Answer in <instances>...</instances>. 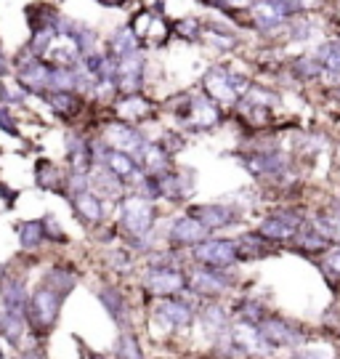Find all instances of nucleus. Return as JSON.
<instances>
[{"label": "nucleus", "instance_id": "ddd939ff", "mask_svg": "<svg viewBox=\"0 0 340 359\" xmlns=\"http://www.w3.org/2000/svg\"><path fill=\"white\" fill-rule=\"evenodd\" d=\"M64 200H67V205L72 208V216L86 226V229L96 231L101 226H107V221L112 218V213L107 210V203L96 197V194L90 192V189H83V192H69L64 194Z\"/></svg>", "mask_w": 340, "mask_h": 359}, {"label": "nucleus", "instance_id": "9d476101", "mask_svg": "<svg viewBox=\"0 0 340 359\" xmlns=\"http://www.w3.org/2000/svg\"><path fill=\"white\" fill-rule=\"evenodd\" d=\"M11 65H13V80H16L29 96L43 99L50 90V65L46 59L29 56V53L22 48V53L11 59Z\"/></svg>", "mask_w": 340, "mask_h": 359}, {"label": "nucleus", "instance_id": "dca6fc26", "mask_svg": "<svg viewBox=\"0 0 340 359\" xmlns=\"http://www.w3.org/2000/svg\"><path fill=\"white\" fill-rule=\"evenodd\" d=\"M88 189L96 197H101L107 205L109 203H117V200H123L128 194V187H125V181L123 179H117L109 168H104V165H93L88 170Z\"/></svg>", "mask_w": 340, "mask_h": 359}, {"label": "nucleus", "instance_id": "412c9836", "mask_svg": "<svg viewBox=\"0 0 340 359\" xmlns=\"http://www.w3.org/2000/svg\"><path fill=\"white\" fill-rule=\"evenodd\" d=\"M16 240H19V248L25 256H40V250L46 248V231H43V224L40 218H27V221H19L16 224Z\"/></svg>", "mask_w": 340, "mask_h": 359}, {"label": "nucleus", "instance_id": "a211bd4d", "mask_svg": "<svg viewBox=\"0 0 340 359\" xmlns=\"http://www.w3.org/2000/svg\"><path fill=\"white\" fill-rule=\"evenodd\" d=\"M43 102L48 104L50 112L64 123H75L80 112L86 109V96L77 90H48L43 96Z\"/></svg>", "mask_w": 340, "mask_h": 359}, {"label": "nucleus", "instance_id": "20e7f679", "mask_svg": "<svg viewBox=\"0 0 340 359\" xmlns=\"http://www.w3.org/2000/svg\"><path fill=\"white\" fill-rule=\"evenodd\" d=\"M240 269H210V266L189 264V269H186V295L194 298L197 304H202V301H229L245 285V274Z\"/></svg>", "mask_w": 340, "mask_h": 359}, {"label": "nucleus", "instance_id": "c85d7f7f", "mask_svg": "<svg viewBox=\"0 0 340 359\" xmlns=\"http://www.w3.org/2000/svg\"><path fill=\"white\" fill-rule=\"evenodd\" d=\"M173 32H176L181 40H189V43H194V40L202 38V19L186 16V19H181V22H176V25H173Z\"/></svg>", "mask_w": 340, "mask_h": 359}, {"label": "nucleus", "instance_id": "4be33fe9", "mask_svg": "<svg viewBox=\"0 0 340 359\" xmlns=\"http://www.w3.org/2000/svg\"><path fill=\"white\" fill-rule=\"evenodd\" d=\"M112 359H149L141 330H117V338L112 344Z\"/></svg>", "mask_w": 340, "mask_h": 359}, {"label": "nucleus", "instance_id": "f3484780", "mask_svg": "<svg viewBox=\"0 0 340 359\" xmlns=\"http://www.w3.org/2000/svg\"><path fill=\"white\" fill-rule=\"evenodd\" d=\"M0 338L6 341V346L11 348V351L25 346L27 338H29L25 309L0 306Z\"/></svg>", "mask_w": 340, "mask_h": 359}, {"label": "nucleus", "instance_id": "b1692460", "mask_svg": "<svg viewBox=\"0 0 340 359\" xmlns=\"http://www.w3.org/2000/svg\"><path fill=\"white\" fill-rule=\"evenodd\" d=\"M308 224L327 240L329 248H340V213H327L319 208L314 213H308Z\"/></svg>", "mask_w": 340, "mask_h": 359}, {"label": "nucleus", "instance_id": "39448f33", "mask_svg": "<svg viewBox=\"0 0 340 359\" xmlns=\"http://www.w3.org/2000/svg\"><path fill=\"white\" fill-rule=\"evenodd\" d=\"M90 290H93L99 306L107 311V317L114 322L117 330H139L141 304L136 295L128 293L125 283H117V280H109V277H99Z\"/></svg>", "mask_w": 340, "mask_h": 359}, {"label": "nucleus", "instance_id": "72a5a7b5", "mask_svg": "<svg viewBox=\"0 0 340 359\" xmlns=\"http://www.w3.org/2000/svg\"><path fill=\"white\" fill-rule=\"evenodd\" d=\"M101 6H107V8H120V6H125V0H96Z\"/></svg>", "mask_w": 340, "mask_h": 359}, {"label": "nucleus", "instance_id": "aec40b11", "mask_svg": "<svg viewBox=\"0 0 340 359\" xmlns=\"http://www.w3.org/2000/svg\"><path fill=\"white\" fill-rule=\"evenodd\" d=\"M237 250H240V261L242 264H255V261H266L274 253H279L277 245H271L268 240H264L255 229L250 231H240L237 237Z\"/></svg>", "mask_w": 340, "mask_h": 359}, {"label": "nucleus", "instance_id": "f257e3e1", "mask_svg": "<svg viewBox=\"0 0 340 359\" xmlns=\"http://www.w3.org/2000/svg\"><path fill=\"white\" fill-rule=\"evenodd\" d=\"M197 301L189 295L157 298L141 306V335L163 348H173L176 357L184 351L181 341L194 333Z\"/></svg>", "mask_w": 340, "mask_h": 359}, {"label": "nucleus", "instance_id": "473e14b6", "mask_svg": "<svg viewBox=\"0 0 340 359\" xmlns=\"http://www.w3.org/2000/svg\"><path fill=\"white\" fill-rule=\"evenodd\" d=\"M176 359H215L208 348H202V351H197V348H191V351H181Z\"/></svg>", "mask_w": 340, "mask_h": 359}, {"label": "nucleus", "instance_id": "1a4fd4ad", "mask_svg": "<svg viewBox=\"0 0 340 359\" xmlns=\"http://www.w3.org/2000/svg\"><path fill=\"white\" fill-rule=\"evenodd\" d=\"M231 327V311L226 301H202L197 304L194 317V333L191 338H200L202 346L210 348L215 341H221Z\"/></svg>", "mask_w": 340, "mask_h": 359}, {"label": "nucleus", "instance_id": "7c9ffc66", "mask_svg": "<svg viewBox=\"0 0 340 359\" xmlns=\"http://www.w3.org/2000/svg\"><path fill=\"white\" fill-rule=\"evenodd\" d=\"M13 359H53L48 354V346L46 344H38V341H27L22 348L13 351Z\"/></svg>", "mask_w": 340, "mask_h": 359}, {"label": "nucleus", "instance_id": "7ed1b4c3", "mask_svg": "<svg viewBox=\"0 0 340 359\" xmlns=\"http://www.w3.org/2000/svg\"><path fill=\"white\" fill-rule=\"evenodd\" d=\"M316 327L308 325L306 320L290 317V314H282V311H271L261 325H258V335H261V344H264L266 354L271 359H277L282 351H295L298 346L308 344L314 338Z\"/></svg>", "mask_w": 340, "mask_h": 359}, {"label": "nucleus", "instance_id": "2f4dec72", "mask_svg": "<svg viewBox=\"0 0 340 359\" xmlns=\"http://www.w3.org/2000/svg\"><path fill=\"white\" fill-rule=\"evenodd\" d=\"M0 130H3L6 136L22 139V128H19V120H16V115H13V109L3 107V104H0Z\"/></svg>", "mask_w": 340, "mask_h": 359}, {"label": "nucleus", "instance_id": "c9c22d12", "mask_svg": "<svg viewBox=\"0 0 340 359\" xmlns=\"http://www.w3.org/2000/svg\"><path fill=\"white\" fill-rule=\"evenodd\" d=\"M8 351H11V348L6 346V341L0 338V359H8Z\"/></svg>", "mask_w": 340, "mask_h": 359}, {"label": "nucleus", "instance_id": "4468645a", "mask_svg": "<svg viewBox=\"0 0 340 359\" xmlns=\"http://www.w3.org/2000/svg\"><path fill=\"white\" fill-rule=\"evenodd\" d=\"M112 112L117 120L144 128L147 123L160 117V104L151 102L147 93H125L112 99Z\"/></svg>", "mask_w": 340, "mask_h": 359}, {"label": "nucleus", "instance_id": "6ab92c4d", "mask_svg": "<svg viewBox=\"0 0 340 359\" xmlns=\"http://www.w3.org/2000/svg\"><path fill=\"white\" fill-rule=\"evenodd\" d=\"M32 184L38 187L40 192H50L62 197L64 187H67V170L59 163L48 160V157H40L32 165Z\"/></svg>", "mask_w": 340, "mask_h": 359}, {"label": "nucleus", "instance_id": "2eb2a0df", "mask_svg": "<svg viewBox=\"0 0 340 359\" xmlns=\"http://www.w3.org/2000/svg\"><path fill=\"white\" fill-rule=\"evenodd\" d=\"M38 283L69 298L77 290V285H80V269L69 261H53L46 269H40Z\"/></svg>", "mask_w": 340, "mask_h": 359}, {"label": "nucleus", "instance_id": "393cba45", "mask_svg": "<svg viewBox=\"0 0 340 359\" xmlns=\"http://www.w3.org/2000/svg\"><path fill=\"white\" fill-rule=\"evenodd\" d=\"M101 165L109 168L117 179H123L128 184V179L139 170V163H136V157L128 152H120V149H107L104 154V160H101Z\"/></svg>", "mask_w": 340, "mask_h": 359}, {"label": "nucleus", "instance_id": "0eeeda50", "mask_svg": "<svg viewBox=\"0 0 340 359\" xmlns=\"http://www.w3.org/2000/svg\"><path fill=\"white\" fill-rule=\"evenodd\" d=\"M189 264L197 266H210V269H240V250L234 237H218L210 234L208 240H202L197 248L189 250Z\"/></svg>", "mask_w": 340, "mask_h": 359}, {"label": "nucleus", "instance_id": "c756f323", "mask_svg": "<svg viewBox=\"0 0 340 359\" xmlns=\"http://www.w3.org/2000/svg\"><path fill=\"white\" fill-rule=\"evenodd\" d=\"M314 266L322 274H329V277L340 280V248H329L327 253H325V258L319 264H314Z\"/></svg>", "mask_w": 340, "mask_h": 359}, {"label": "nucleus", "instance_id": "e433bc0d", "mask_svg": "<svg viewBox=\"0 0 340 359\" xmlns=\"http://www.w3.org/2000/svg\"><path fill=\"white\" fill-rule=\"evenodd\" d=\"M338 346H340V335H338Z\"/></svg>", "mask_w": 340, "mask_h": 359}, {"label": "nucleus", "instance_id": "a878e982", "mask_svg": "<svg viewBox=\"0 0 340 359\" xmlns=\"http://www.w3.org/2000/svg\"><path fill=\"white\" fill-rule=\"evenodd\" d=\"M322 62L316 59V53H303L298 59L290 62V75L298 80V83H314L322 77Z\"/></svg>", "mask_w": 340, "mask_h": 359}, {"label": "nucleus", "instance_id": "f8f14e48", "mask_svg": "<svg viewBox=\"0 0 340 359\" xmlns=\"http://www.w3.org/2000/svg\"><path fill=\"white\" fill-rule=\"evenodd\" d=\"M210 231L202 226L197 218H191L186 210L184 213H176V216L168 221V226L163 231V243L168 248H176V250H184L189 253L191 248H197L202 240H208Z\"/></svg>", "mask_w": 340, "mask_h": 359}, {"label": "nucleus", "instance_id": "5701e85b", "mask_svg": "<svg viewBox=\"0 0 340 359\" xmlns=\"http://www.w3.org/2000/svg\"><path fill=\"white\" fill-rule=\"evenodd\" d=\"M287 359H340V346L338 341H329V338H325V341L311 338L308 344L290 351Z\"/></svg>", "mask_w": 340, "mask_h": 359}, {"label": "nucleus", "instance_id": "423d86ee", "mask_svg": "<svg viewBox=\"0 0 340 359\" xmlns=\"http://www.w3.org/2000/svg\"><path fill=\"white\" fill-rule=\"evenodd\" d=\"M306 221H308V210H303L298 205H279L258 216L255 231L271 245L282 248V245H290L295 240V234L306 226Z\"/></svg>", "mask_w": 340, "mask_h": 359}, {"label": "nucleus", "instance_id": "cd10ccee", "mask_svg": "<svg viewBox=\"0 0 340 359\" xmlns=\"http://www.w3.org/2000/svg\"><path fill=\"white\" fill-rule=\"evenodd\" d=\"M29 99V93H27L16 80H0V104L3 107H8V109H16V107H22V104Z\"/></svg>", "mask_w": 340, "mask_h": 359}, {"label": "nucleus", "instance_id": "f03ea898", "mask_svg": "<svg viewBox=\"0 0 340 359\" xmlns=\"http://www.w3.org/2000/svg\"><path fill=\"white\" fill-rule=\"evenodd\" d=\"M67 295L50 290L46 285H35L29 287V298H27L25 317L27 327H29V338L27 341H38V344H48V338L56 333L59 322H62L64 306H67Z\"/></svg>", "mask_w": 340, "mask_h": 359}, {"label": "nucleus", "instance_id": "6e6552de", "mask_svg": "<svg viewBox=\"0 0 340 359\" xmlns=\"http://www.w3.org/2000/svg\"><path fill=\"white\" fill-rule=\"evenodd\" d=\"M186 213L191 218H197L205 229L210 234H218V231H229V229H240L245 226V210L229 200H218V203H191L186 205Z\"/></svg>", "mask_w": 340, "mask_h": 359}, {"label": "nucleus", "instance_id": "9b49d317", "mask_svg": "<svg viewBox=\"0 0 340 359\" xmlns=\"http://www.w3.org/2000/svg\"><path fill=\"white\" fill-rule=\"evenodd\" d=\"M96 136H99L109 149H120V152H128V154H133V157H139L141 149H144V144L151 139L144 128L130 126V123H123V120H117V117L101 123V128Z\"/></svg>", "mask_w": 340, "mask_h": 359}, {"label": "nucleus", "instance_id": "f704fd0d", "mask_svg": "<svg viewBox=\"0 0 340 359\" xmlns=\"http://www.w3.org/2000/svg\"><path fill=\"white\" fill-rule=\"evenodd\" d=\"M86 359H112V357H107V354H101V351H86Z\"/></svg>", "mask_w": 340, "mask_h": 359}, {"label": "nucleus", "instance_id": "bb28decb", "mask_svg": "<svg viewBox=\"0 0 340 359\" xmlns=\"http://www.w3.org/2000/svg\"><path fill=\"white\" fill-rule=\"evenodd\" d=\"M40 224H43V231H46V243L53 245V248H62V245H69L72 237L64 231V226L59 224V218L53 213H43L40 216Z\"/></svg>", "mask_w": 340, "mask_h": 359}]
</instances>
